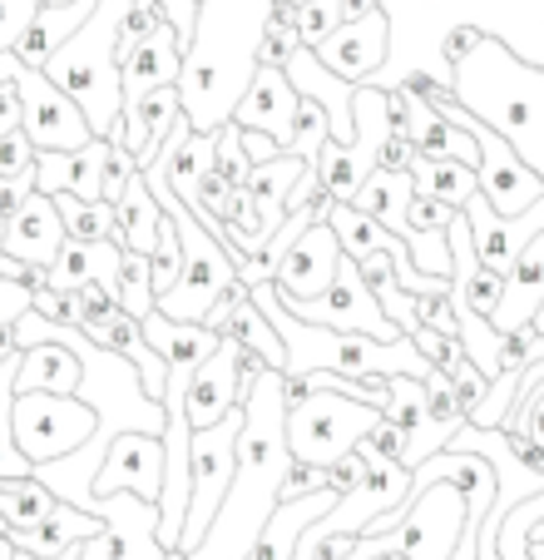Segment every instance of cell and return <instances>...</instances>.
I'll use <instances>...</instances> for the list:
<instances>
[{
    "mask_svg": "<svg viewBox=\"0 0 544 560\" xmlns=\"http://www.w3.org/2000/svg\"><path fill=\"white\" fill-rule=\"evenodd\" d=\"M534 332H540V342H544V307H540V317H534Z\"/></svg>",
    "mask_w": 544,
    "mask_h": 560,
    "instance_id": "obj_47",
    "label": "cell"
},
{
    "mask_svg": "<svg viewBox=\"0 0 544 560\" xmlns=\"http://www.w3.org/2000/svg\"><path fill=\"white\" fill-rule=\"evenodd\" d=\"M55 213H60L70 244H109V238H119V219L109 203H90V199H74V194H60Z\"/></svg>",
    "mask_w": 544,
    "mask_h": 560,
    "instance_id": "obj_32",
    "label": "cell"
},
{
    "mask_svg": "<svg viewBox=\"0 0 544 560\" xmlns=\"http://www.w3.org/2000/svg\"><path fill=\"white\" fill-rule=\"evenodd\" d=\"M317 65H322L327 74H336V80H346V85H371L381 74V65H387L391 55V21L381 15V5L371 15H362V21H346L336 25L332 35H327L322 45H312Z\"/></svg>",
    "mask_w": 544,
    "mask_h": 560,
    "instance_id": "obj_14",
    "label": "cell"
},
{
    "mask_svg": "<svg viewBox=\"0 0 544 560\" xmlns=\"http://www.w3.org/2000/svg\"><path fill=\"white\" fill-rule=\"evenodd\" d=\"M164 436L154 432H115V442L99 456V471L90 481V497L95 501H115V497H134L144 506L164 501Z\"/></svg>",
    "mask_w": 544,
    "mask_h": 560,
    "instance_id": "obj_11",
    "label": "cell"
},
{
    "mask_svg": "<svg viewBox=\"0 0 544 560\" xmlns=\"http://www.w3.org/2000/svg\"><path fill=\"white\" fill-rule=\"evenodd\" d=\"M15 90H21V129L31 135L35 154H80L84 144H95V129H90L84 109L64 90H55L45 70H31L21 60Z\"/></svg>",
    "mask_w": 544,
    "mask_h": 560,
    "instance_id": "obj_9",
    "label": "cell"
},
{
    "mask_svg": "<svg viewBox=\"0 0 544 560\" xmlns=\"http://www.w3.org/2000/svg\"><path fill=\"white\" fill-rule=\"evenodd\" d=\"M456 115H461V125L471 129V139L481 144V170H475V189H481V199L490 203L500 219H520V213H530L534 203L544 199V179L515 154L510 144H505L500 135H495V129H485L481 119H471L461 105H456Z\"/></svg>",
    "mask_w": 544,
    "mask_h": 560,
    "instance_id": "obj_13",
    "label": "cell"
},
{
    "mask_svg": "<svg viewBox=\"0 0 544 560\" xmlns=\"http://www.w3.org/2000/svg\"><path fill=\"white\" fill-rule=\"evenodd\" d=\"M411 184H416L421 199H436L446 209L461 213V203L475 194V174L456 159H430V154H411Z\"/></svg>",
    "mask_w": 544,
    "mask_h": 560,
    "instance_id": "obj_30",
    "label": "cell"
},
{
    "mask_svg": "<svg viewBox=\"0 0 544 560\" xmlns=\"http://www.w3.org/2000/svg\"><path fill=\"white\" fill-rule=\"evenodd\" d=\"M125 11L129 0H95V15L45 65L50 85L64 90L84 109L95 139H109V144L125 139V85H119V65H115V40H119Z\"/></svg>",
    "mask_w": 544,
    "mask_h": 560,
    "instance_id": "obj_5",
    "label": "cell"
},
{
    "mask_svg": "<svg viewBox=\"0 0 544 560\" xmlns=\"http://www.w3.org/2000/svg\"><path fill=\"white\" fill-rule=\"evenodd\" d=\"M90 15H95V0H80V5H40L35 25L25 31V40L15 45V55H21L31 70H45V65H50V55L60 50V45L70 40V35L80 31Z\"/></svg>",
    "mask_w": 544,
    "mask_h": 560,
    "instance_id": "obj_28",
    "label": "cell"
},
{
    "mask_svg": "<svg viewBox=\"0 0 544 560\" xmlns=\"http://www.w3.org/2000/svg\"><path fill=\"white\" fill-rule=\"evenodd\" d=\"M115 303L119 313H129L134 323H144L154 313V283H149V258L144 254H129L119 258V278H115Z\"/></svg>",
    "mask_w": 544,
    "mask_h": 560,
    "instance_id": "obj_33",
    "label": "cell"
},
{
    "mask_svg": "<svg viewBox=\"0 0 544 560\" xmlns=\"http://www.w3.org/2000/svg\"><path fill=\"white\" fill-rule=\"evenodd\" d=\"M178 278H184V244H178L174 219L164 213V223H158V244H154V254H149V283H154V303L174 293Z\"/></svg>",
    "mask_w": 544,
    "mask_h": 560,
    "instance_id": "obj_34",
    "label": "cell"
},
{
    "mask_svg": "<svg viewBox=\"0 0 544 560\" xmlns=\"http://www.w3.org/2000/svg\"><path fill=\"white\" fill-rule=\"evenodd\" d=\"M35 15H40V0H0V55H15Z\"/></svg>",
    "mask_w": 544,
    "mask_h": 560,
    "instance_id": "obj_36",
    "label": "cell"
},
{
    "mask_svg": "<svg viewBox=\"0 0 544 560\" xmlns=\"http://www.w3.org/2000/svg\"><path fill=\"white\" fill-rule=\"evenodd\" d=\"M35 194V170H25V174H15V179H0V219L11 223L15 213L25 209V199Z\"/></svg>",
    "mask_w": 544,
    "mask_h": 560,
    "instance_id": "obj_43",
    "label": "cell"
},
{
    "mask_svg": "<svg viewBox=\"0 0 544 560\" xmlns=\"http://www.w3.org/2000/svg\"><path fill=\"white\" fill-rule=\"evenodd\" d=\"M21 129V90L15 85H0V139Z\"/></svg>",
    "mask_w": 544,
    "mask_h": 560,
    "instance_id": "obj_46",
    "label": "cell"
},
{
    "mask_svg": "<svg viewBox=\"0 0 544 560\" xmlns=\"http://www.w3.org/2000/svg\"><path fill=\"white\" fill-rule=\"evenodd\" d=\"M115 219H119V244L129 254H154L158 244V223H164V209H158L154 189L144 184V174H134V184L125 189V199L115 203Z\"/></svg>",
    "mask_w": 544,
    "mask_h": 560,
    "instance_id": "obj_29",
    "label": "cell"
},
{
    "mask_svg": "<svg viewBox=\"0 0 544 560\" xmlns=\"http://www.w3.org/2000/svg\"><path fill=\"white\" fill-rule=\"evenodd\" d=\"M213 170H218L233 189H248L252 164H248V149H243V129L238 125H223L218 135H213Z\"/></svg>",
    "mask_w": 544,
    "mask_h": 560,
    "instance_id": "obj_35",
    "label": "cell"
},
{
    "mask_svg": "<svg viewBox=\"0 0 544 560\" xmlns=\"http://www.w3.org/2000/svg\"><path fill=\"white\" fill-rule=\"evenodd\" d=\"M11 436H15V452L40 471V466L70 462L80 446L95 442L99 412L84 397H45V392H31V397H15Z\"/></svg>",
    "mask_w": 544,
    "mask_h": 560,
    "instance_id": "obj_8",
    "label": "cell"
},
{
    "mask_svg": "<svg viewBox=\"0 0 544 560\" xmlns=\"http://www.w3.org/2000/svg\"><path fill=\"white\" fill-rule=\"evenodd\" d=\"M450 219H456V209H446V203H436V199H411V209H406V223L416 233H446L450 229Z\"/></svg>",
    "mask_w": 544,
    "mask_h": 560,
    "instance_id": "obj_41",
    "label": "cell"
},
{
    "mask_svg": "<svg viewBox=\"0 0 544 560\" xmlns=\"http://www.w3.org/2000/svg\"><path fill=\"white\" fill-rule=\"evenodd\" d=\"M307 174H317V164L303 154H272V159H262V164H252L248 189L243 194H248L252 213H258V223H262V244L283 229L287 199H293V189L307 179Z\"/></svg>",
    "mask_w": 544,
    "mask_h": 560,
    "instance_id": "obj_22",
    "label": "cell"
},
{
    "mask_svg": "<svg viewBox=\"0 0 544 560\" xmlns=\"http://www.w3.org/2000/svg\"><path fill=\"white\" fill-rule=\"evenodd\" d=\"M268 372L252 352H243L233 338L218 342L209 362L189 377V392H184V417H189V432H209L223 417H233L243 407V392L252 387V377Z\"/></svg>",
    "mask_w": 544,
    "mask_h": 560,
    "instance_id": "obj_12",
    "label": "cell"
},
{
    "mask_svg": "<svg viewBox=\"0 0 544 560\" xmlns=\"http://www.w3.org/2000/svg\"><path fill=\"white\" fill-rule=\"evenodd\" d=\"M203 328H213L218 338H233L243 352H252L268 372H287V348H283V338H277V328L268 323V313L252 303L248 283H233L228 293L213 303V313H209Z\"/></svg>",
    "mask_w": 544,
    "mask_h": 560,
    "instance_id": "obj_19",
    "label": "cell"
},
{
    "mask_svg": "<svg viewBox=\"0 0 544 560\" xmlns=\"http://www.w3.org/2000/svg\"><path fill=\"white\" fill-rule=\"evenodd\" d=\"M362 481H367V462H362V452H352L346 462L332 466V487L342 491V497H346V491H356Z\"/></svg>",
    "mask_w": 544,
    "mask_h": 560,
    "instance_id": "obj_45",
    "label": "cell"
},
{
    "mask_svg": "<svg viewBox=\"0 0 544 560\" xmlns=\"http://www.w3.org/2000/svg\"><path fill=\"white\" fill-rule=\"evenodd\" d=\"M134 174H139V170H134V154H129L125 144H115V149H109V164H105V184H99V199L115 209V203L125 199V189L134 184Z\"/></svg>",
    "mask_w": 544,
    "mask_h": 560,
    "instance_id": "obj_38",
    "label": "cell"
},
{
    "mask_svg": "<svg viewBox=\"0 0 544 560\" xmlns=\"http://www.w3.org/2000/svg\"><path fill=\"white\" fill-rule=\"evenodd\" d=\"M80 387H84V358L70 342H35V348H21V362H15V397H31V392H45V397H80Z\"/></svg>",
    "mask_w": 544,
    "mask_h": 560,
    "instance_id": "obj_23",
    "label": "cell"
},
{
    "mask_svg": "<svg viewBox=\"0 0 544 560\" xmlns=\"http://www.w3.org/2000/svg\"><path fill=\"white\" fill-rule=\"evenodd\" d=\"M178 70H184V40L174 35V25H158L144 45L125 60L119 70V85H125V105L149 90H164V85H178Z\"/></svg>",
    "mask_w": 544,
    "mask_h": 560,
    "instance_id": "obj_25",
    "label": "cell"
},
{
    "mask_svg": "<svg viewBox=\"0 0 544 560\" xmlns=\"http://www.w3.org/2000/svg\"><path fill=\"white\" fill-rule=\"evenodd\" d=\"M411 199H416V184H411L406 170H377L367 184H362V194L352 199V209H362L367 219H377L381 229H391L397 238H406L411 233V223H406Z\"/></svg>",
    "mask_w": 544,
    "mask_h": 560,
    "instance_id": "obj_27",
    "label": "cell"
},
{
    "mask_svg": "<svg viewBox=\"0 0 544 560\" xmlns=\"http://www.w3.org/2000/svg\"><path fill=\"white\" fill-rule=\"evenodd\" d=\"M342 244H336V233L327 223H312L293 244V254L283 258L277 278H272V293L283 298L287 307H303V303H317V298L332 288L336 268H342Z\"/></svg>",
    "mask_w": 544,
    "mask_h": 560,
    "instance_id": "obj_18",
    "label": "cell"
},
{
    "mask_svg": "<svg viewBox=\"0 0 544 560\" xmlns=\"http://www.w3.org/2000/svg\"><path fill=\"white\" fill-rule=\"evenodd\" d=\"M287 307V303H283ZM293 317H303V323H312V328H332V332H362V338L371 342H401L406 332L391 323L387 313H381L377 293L367 288V278H362V268L352 264V258H342V268H336L332 288H327L317 303H303V307H287Z\"/></svg>",
    "mask_w": 544,
    "mask_h": 560,
    "instance_id": "obj_10",
    "label": "cell"
},
{
    "mask_svg": "<svg viewBox=\"0 0 544 560\" xmlns=\"http://www.w3.org/2000/svg\"><path fill=\"white\" fill-rule=\"evenodd\" d=\"M540 307H544V233L515 258L510 273H505V298H500V313L490 317V328L505 332V338L524 332V328H534Z\"/></svg>",
    "mask_w": 544,
    "mask_h": 560,
    "instance_id": "obj_24",
    "label": "cell"
},
{
    "mask_svg": "<svg viewBox=\"0 0 544 560\" xmlns=\"http://www.w3.org/2000/svg\"><path fill=\"white\" fill-rule=\"evenodd\" d=\"M31 303H35L31 288L5 283V278H0V332H15V323L31 313Z\"/></svg>",
    "mask_w": 544,
    "mask_h": 560,
    "instance_id": "obj_42",
    "label": "cell"
},
{
    "mask_svg": "<svg viewBox=\"0 0 544 560\" xmlns=\"http://www.w3.org/2000/svg\"><path fill=\"white\" fill-rule=\"evenodd\" d=\"M0 540H5V536H0Z\"/></svg>",
    "mask_w": 544,
    "mask_h": 560,
    "instance_id": "obj_48",
    "label": "cell"
},
{
    "mask_svg": "<svg viewBox=\"0 0 544 560\" xmlns=\"http://www.w3.org/2000/svg\"><path fill=\"white\" fill-rule=\"evenodd\" d=\"M297 115H303V95L293 90L287 70L258 65V74H252L243 105L233 109V125H238L243 135L272 139V144L287 154V149H293V135H297Z\"/></svg>",
    "mask_w": 544,
    "mask_h": 560,
    "instance_id": "obj_17",
    "label": "cell"
},
{
    "mask_svg": "<svg viewBox=\"0 0 544 560\" xmlns=\"http://www.w3.org/2000/svg\"><path fill=\"white\" fill-rule=\"evenodd\" d=\"M168 15V25H174V35L184 40V50L193 45V21H199V0H158Z\"/></svg>",
    "mask_w": 544,
    "mask_h": 560,
    "instance_id": "obj_44",
    "label": "cell"
},
{
    "mask_svg": "<svg viewBox=\"0 0 544 560\" xmlns=\"http://www.w3.org/2000/svg\"><path fill=\"white\" fill-rule=\"evenodd\" d=\"M450 100L505 139L544 179V70L495 35H481L461 60H450Z\"/></svg>",
    "mask_w": 544,
    "mask_h": 560,
    "instance_id": "obj_3",
    "label": "cell"
},
{
    "mask_svg": "<svg viewBox=\"0 0 544 560\" xmlns=\"http://www.w3.org/2000/svg\"><path fill=\"white\" fill-rule=\"evenodd\" d=\"M64 223L55 213V199L45 194H31L25 209L5 223V244H0V258H15V264H35V268H55V258L64 254Z\"/></svg>",
    "mask_w": 544,
    "mask_h": 560,
    "instance_id": "obj_20",
    "label": "cell"
},
{
    "mask_svg": "<svg viewBox=\"0 0 544 560\" xmlns=\"http://www.w3.org/2000/svg\"><path fill=\"white\" fill-rule=\"evenodd\" d=\"M60 506V497H55L50 487H45L40 476H21V481H0V516H5V526H11V536H25V530H35L50 511Z\"/></svg>",
    "mask_w": 544,
    "mask_h": 560,
    "instance_id": "obj_31",
    "label": "cell"
},
{
    "mask_svg": "<svg viewBox=\"0 0 544 560\" xmlns=\"http://www.w3.org/2000/svg\"><path fill=\"white\" fill-rule=\"evenodd\" d=\"M105 530L80 546V560H168L158 546V506H144L134 497L99 501Z\"/></svg>",
    "mask_w": 544,
    "mask_h": 560,
    "instance_id": "obj_16",
    "label": "cell"
},
{
    "mask_svg": "<svg viewBox=\"0 0 544 560\" xmlns=\"http://www.w3.org/2000/svg\"><path fill=\"white\" fill-rule=\"evenodd\" d=\"M31 313L45 317V323H55V328H80V293H64V288L45 283L40 293H35Z\"/></svg>",
    "mask_w": 544,
    "mask_h": 560,
    "instance_id": "obj_37",
    "label": "cell"
},
{
    "mask_svg": "<svg viewBox=\"0 0 544 560\" xmlns=\"http://www.w3.org/2000/svg\"><path fill=\"white\" fill-rule=\"evenodd\" d=\"M272 0H199L193 45L178 70V105L193 135H218L243 105L268 40Z\"/></svg>",
    "mask_w": 544,
    "mask_h": 560,
    "instance_id": "obj_2",
    "label": "cell"
},
{
    "mask_svg": "<svg viewBox=\"0 0 544 560\" xmlns=\"http://www.w3.org/2000/svg\"><path fill=\"white\" fill-rule=\"evenodd\" d=\"M327 487H332V471H322V466H297L293 462L283 491H277V506H287V501H307V497H317V491H327Z\"/></svg>",
    "mask_w": 544,
    "mask_h": 560,
    "instance_id": "obj_39",
    "label": "cell"
},
{
    "mask_svg": "<svg viewBox=\"0 0 544 560\" xmlns=\"http://www.w3.org/2000/svg\"><path fill=\"white\" fill-rule=\"evenodd\" d=\"M109 149H115L109 139H95V144H84L80 154H35V194H45V199L74 194V199L105 203L99 199V184H105Z\"/></svg>",
    "mask_w": 544,
    "mask_h": 560,
    "instance_id": "obj_21",
    "label": "cell"
},
{
    "mask_svg": "<svg viewBox=\"0 0 544 560\" xmlns=\"http://www.w3.org/2000/svg\"><path fill=\"white\" fill-rule=\"evenodd\" d=\"M461 219H465V229H471V248H475V258H481V268L505 278L515 268V258L544 233V199L534 203L530 213H520V219H500V213L481 199V189H475L471 199L461 203Z\"/></svg>",
    "mask_w": 544,
    "mask_h": 560,
    "instance_id": "obj_15",
    "label": "cell"
},
{
    "mask_svg": "<svg viewBox=\"0 0 544 560\" xmlns=\"http://www.w3.org/2000/svg\"><path fill=\"white\" fill-rule=\"evenodd\" d=\"M381 422V407L342 397V392H307L303 402L287 407V452L297 466H322L332 471L336 462L356 452L371 436V427Z\"/></svg>",
    "mask_w": 544,
    "mask_h": 560,
    "instance_id": "obj_6",
    "label": "cell"
},
{
    "mask_svg": "<svg viewBox=\"0 0 544 560\" xmlns=\"http://www.w3.org/2000/svg\"><path fill=\"white\" fill-rule=\"evenodd\" d=\"M252 303L268 313V323L277 328L287 348V372H336V377L367 382V377H421L426 382L430 362L416 352V342H371L362 332H332V328H312L303 317H293L283 307V298L272 293V283L252 288Z\"/></svg>",
    "mask_w": 544,
    "mask_h": 560,
    "instance_id": "obj_4",
    "label": "cell"
},
{
    "mask_svg": "<svg viewBox=\"0 0 544 560\" xmlns=\"http://www.w3.org/2000/svg\"><path fill=\"white\" fill-rule=\"evenodd\" d=\"M238 432H243V407L223 417L209 432H193L189 442V506H184V530H178V556L189 560L193 550L209 540L213 521H218L228 487L238 476Z\"/></svg>",
    "mask_w": 544,
    "mask_h": 560,
    "instance_id": "obj_7",
    "label": "cell"
},
{
    "mask_svg": "<svg viewBox=\"0 0 544 560\" xmlns=\"http://www.w3.org/2000/svg\"><path fill=\"white\" fill-rule=\"evenodd\" d=\"M25 170H35V144L25 129H15V135L0 139V179H15Z\"/></svg>",
    "mask_w": 544,
    "mask_h": 560,
    "instance_id": "obj_40",
    "label": "cell"
},
{
    "mask_svg": "<svg viewBox=\"0 0 544 560\" xmlns=\"http://www.w3.org/2000/svg\"><path fill=\"white\" fill-rule=\"evenodd\" d=\"M283 422H287L283 372H258L252 387L243 392L238 476H233L228 501H223L209 540H203L189 560H243L258 546L262 526H268L272 511H277V491H283L287 471H293V452H287Z\"/></svg>",
    "mask_w": 544,
    "mask_h": 560,
    "instance_id": "obj_1",
    "label": "cell"
},
{
    "mask_svg": "<svg viewBox=\"0 0 544 560\" xmlns=\"http://www.w3.org/2000/svg\"><path fill=\"white\" fill-rule=\"evenodd\" d=\"M139 332H144V342L164 358V368H193V372H199L223 342L218 332L203 328V323H168L158 307L139 323Z\"/></svg>",
    "mask_w": 544,
    "mask_h": 560,
    "instance_id": "obj_26",
    "label": "cell"
}]
</instances>
